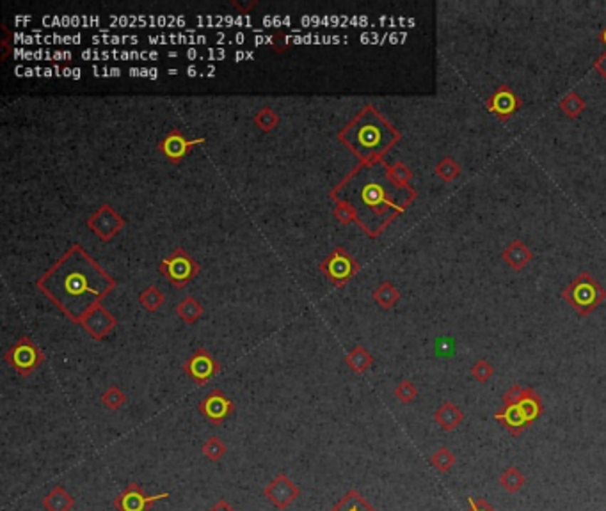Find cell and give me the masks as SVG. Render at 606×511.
<instances>
[{
	"mask_svg": "<svg viewBox=\"0 0 606 511\" xmlns=\"http://www.w3.org/2000/svg\"><path fill=\"white\" fill-rule=\"evenodd\" d=\"M331 199L343 201L357 215V224L372 238L381 235L409 204L416 199V190L399 189L388 176L385 160L361 162L335 189Z\"/></svg>",
	"mask_w": 606,
	"mask_h": 511,
	"instance_id": "6da1fadb",
	"label": "cell"
},
{
	"mask_svg": "<svg viewBox=\"0 0 606 511\" xmlns=\"http://www.w3.org/2000/svg\"><path fill=\"white\" fill-rule=\"evenodd\" d=\"M116 286V280L80 246H73L38 280L46 295L71 322L78 323Z\"/></svg>",
	"mask_w": 606,
	"mask_h": 511,
	"instance_id": "7a4b0ae2",
	"label": "cell"
},
{
	"mask_svg": "<svg viewBox=\"0 0 606 511\" xmlns=\"http://www.w3.org/2000/svg\"><path fill=\"white\" fill-rule=\"evenodd\" d=\"M338 139L361 162H375L385 160V154L402 139V135L374 105L368 103L345 125V128H342Z\"/></svg>",
	"mask_w": 606,
	"mask_h": 511,
	"instance_id": "3957f363",
	"label": "cell"
},
{
	"mask_svg": "<svg viewBox=\"0 0 606 511\" xmlns=\"http://www.w3.org/2000/svg\"><path fill=\"white\" fill-rule=\"evenodd\" d=\"M562 297L575 309L576 315L585 318L603 304L606 290L601 286L600 280L594 279L589 272H582L562 290Z\"/></svg>",
	"mask_w": 606,
	"mask_h": 511,
	"instance_id": "277c9868",
	"label": "cell"
},
{
	"mask_svg": "<svg viewBox=\"0 0 606 511\" xmlns=\"http://www.w3.org/2000/svg\"><path fill=\"white\" fill-rule=\"evenodd\" d=\"M7 364L20 376H28L38 369V366L45 361V355L38 348V344L31 337L23 336L6 352L4 355Z\"/></svg>",
	"mask_w": 606,
	"mask_h": 511,
	"instance_id": "5b68a950",
	"label": "cell"
},
{
	"mask_svg": "<svg viewBox=\"0 0 606 511\" xmlns=\"http://www.w3.org/2000/svg\"><path fill=\"white\" fill-rule=\"evenodd\" d=\"M199 272L198 263L192 256L184 249L173 251L162 263H160V273L173 284L174 288H185L196 273Z\"/></svg>",
	"mask_w": 606,
	"mask_h": 511,
	"instance_id": "8992f818",
	"label": "cell"
},
{
	"mask_svg": "<svg viewBox=\"0 0 606 511\" xmlns=\"http://www.w3.org/2000/svg\"><path fill=\"white\" fill-rule=\"evenodd\" d=\"M320 268L333 284L343 286V284H347L356 275L357 270H360V263L347 253L343 247H336V249L322 261Z\"/></svg>",
	"mask_w": 606,
	"mask_h": 511,
	"instance_id": "52a82bcc",
	"label": "cell"
},
{
	"mask_svg": "<svg viewBox=\"0 0 606 511\" xmlns=\"http://www.w3.org/2000/svg\"><path fill=\"white\" fill-rule=\"evenodd\" d=\"M169 497V492H162V494L157 495H148L139 483L132 481L128 483V487L114 499V506L117 511H150L153 505L164 501V499Z\"/></svg>",
	"mask_w": 606,
	"mask_h": 511,
	"instance_id": "ba28073f",
	"label": "cell"
},
{
	"mask_svg": "<svg viewBox=\"0 0 606 511\" xmlns=\"http://www.w3.org/2000/svg\"><path fill=\"white\" fill-rule=\"evenodd\" d=\"M198 410L208 423L211 424H222L233 412H235V405L231 399L221 391V389H214L208 392L207 396L199 401Z\"/></svg>",
	"mask_w": 606,
	"mask_h": 511,
	"instance_id": "9c48e42d",
	"label": "cell"
},
{
	"mask_svg": "<svg viewBox=\"0 0 606 511\" xmlns=\"http://www.w3.org/2000/svg\"><path fill=\"white\" fill-rule=\"evenodd\" d=\"M265 497L268 502L276 506L278 510H286L297 501L301 495V488L290 480L286 474H278L271 483L265 487L263 490Z\"/></svg>",
	"mask_w": 606,
	"mask_h": 511,
	"instance_id": "30bf717a",
	"label": "cell"
},
{
	"mask_svg": "<svg viewBox=\"0 0 606 511\" xmlns=\"http://www.w3.org/2000/svg\"><path fill=\"white\" fill-rule=\"evenodd\" d=\"M219 369H221L219 362L215 361L214 355L208 350H204V348L196 350L184 364V372L198 385H204L208 380L214 379L219 373Z\"/></svg>",
	"mask_w": 606,
	"mask_h": 511,
	"instance_id": "8fae6325",
	"label": "cell"
},
{
	"mask_svg": "<svg viewBox=\"0 0 606 511\" xmlns=\"http://www.w3.org/2000/svg\"><path fill=\"white\" fill-rule=\"evenodd\" d=\"M88 226L103 242H109L117 231H121V228L125 226V221L110 204H103L100 210H96L95 214L88 218Z\"/></svg>",
	"mask_w": 606,
	"mask_h": 511,
	"instance_id": "7c38bea8",
	"label": "cell"
},
{
	"mask_svg": "<svg viewBox=\"0 0 606 511\" xmlns=\"http://www.w3.org/2000/svg\"><path fill=\"white\" fill-rule=\"evenodd\" d=\"M521 107V100L518 98L512 88L500 85L489 98L486 100V109L493 112L500 121H508Z\"/></svg>",
	"mask_w": 606,
	"mask_h": 511,
	"instance_id": "4fadbf2b",
	"label": "cell"
},
{
	"mask_svg": "<svg viewBox=\"0 0 606 511\" xmlns=\"http://www.w3.org/2000/svg\"><path fill=\"white\" fill-rule=\"evenodd\" d=\"M117 320L114 318V316L110 315V312L107 311L102 304H98L84 316L80 325L84 327L89 334H91L93 339L102 341L103 337H107L110 332H113Z\"/></svg>",
	"mask_w": 606,
	"mask_h": 511,
	"instance_id": "5bb4252c",
	"label": "cell"
},
{
	"mask_svg": "<svg viewBox=\"0 0 606 511\" xmlns=\"http://www.w3.org/2000/svg\"><path fill=\"white\" fill-rule=\"evenodd\" d=\"M204 142V139H192L189 140L184 133L178 128L171 130L166 137L159 142V149L162 151L167 157V160H171L173 164H178L185 154L191 151V147H194L196 144Z\"/></svg>",
	"mask_w": 606,
	"mask_h": 511,
	"instance_id": "9a60e30c",
	"label": "cell"
},
{
	"mask_svg": "<svg viewBox=\"0 0 606 511\" xmlns=\"http://www.w3.org/2000/svg\"><path fill=\"white\" fill-rule=\"evenodd\" d=\"M494 419H496L512 437H519V435L525 433V430L530 424L519 405H501V409H498L496 413H494Z\"/></svg>",
	"mask_w": 606,
	"mask_h": 511,
	"instance_id": "2e32d148",
	"label": "cell"
},
{
	"mask_svg": "<svg viewBox=\"0 0 606 511\" xmlns=\"http://www.w3.org/2000/svg\"><path fill=\"white\" fill-rule=\"evenodd\" d=\"M434 421L443 428L444 431H454L464 421V412L455 405L454 401H444L439 409L434 412Z\"/></svg>",
	"mask_w": 606,
	"mask_h": 511,
	"instance_id": "e0dca14e",
	"label": "cell"
},
{
	"mask_svg": "<svg viewBox=\"0 0 606 511\" xmlns=\"http://www.w3.org/2000/svg\"><path fill=\"white\" fill-rule=\"evenodd\" d=\"M501 258H503V261L507 263L511 268L523 270L530 261H532L533 253L528 249V247H526V243L519 242V240H514V242H511L507 247H505V251L501 253Z\"/></svg>",
	"mask_w": 606,
	"mask_h": 511,
	"instance_id": "ac0fdd59",
	"label": "cell"
},
{
	"mask_svg": "<svg viewBox=\"0 0 606 511\" xmlns=\"http://www.w3.org/2000/svg\"><path fill=\"white\" fill-rule=\"evenodd\" d=\"M43 508L46 511H71L75 508V499L63 485H56L48 494L43 497Z\"/></svg>",
	"mask_w": 606,
	"mask_h": 511,
	"instance_id": "d6986e66",
	"label": "cell"
},
{
	"mask_svg": "<svg viewBox=\"0 0 606 511\" xmlns=\"http://www.w3.org/2000/svg\"><path fill=\"white\" fill-rule=\"evenodd\" d=\"M519 406H521L523 413H525L526 421H528L530 424L539 419L544 412L543 399H540V396L537 394L532 387L525 389V396H523V399L519 401Z\"/></svg>",
	"mask_w": 606,
	"mask_h": 511,
	"instance_id": "ffe728a7",
	"label": "cell"
},
{
	"mask_svg": "<svg viewBox=\"0 0 606 511\" xmlns=\"http://www.w3.org/2000/svg\"><path fill=\"white\" fill-rule=\"evenodd\" d=\"M329 511H377L357 490H349Z\"/></svg>",
	"mask_w": 606,
	"mask_h": 511,
	"instance_id": "44dd1931",
	"label": "cell"
},
{
	"mask_svg": "<svg viewBox=\"0 0 606 511\" xmlns=\"http://www.w3.org/2000/svg\"><path fill=\"white\" fill-rule=\"evenodd\" d=\"M345 362L356 375H363V373L367 372V369H370V366L374 364V357H372V354L365 347H356L347 355Z\"/></svg>",
	"mask_w": 606,
	"mask_h": 511,
	"instance_id": "7402d4cb",
	"label": "cell"
},
{
	"mask_svg": "<svg viewBox=\"0 0 606 511\" xmlns=\"http://www.w3.org/2000/svg\"><path fill=\"white\" fill-rule=\"evenodd\" d=\"M177 312L182 322H185L187 325H194V323L202 318L203 305L199 304L194 297H187L177 305Z\"/></svg>",
	"mask_w": 606,
	"mask_h": 511,
	"instance_id": "603a6c76",
	"label": "cell"
},
{
	"mask_svg": "<svg viewBox=\"0 0 606 511\" xmlns=\"http://www.w3.org/2000/svg\"><path fill=\"white\" fill-rule=\"evenodd\" d=\"M558 107H560V110L569 117V120H576V117H580L583 112H585L587 103L585 100L578 95V93L571 91L560 100Z\"/></svg>",
	"mask_w": 606,
	"mask_h": 511,
	"instance_id": "cb8c5ba5",
	"label": "cell"
},
{
	"mask_svg": "<svg viewBox=\"0 0 606 511\" xmlns=\"http://www.w3.org/2000/svg\"><path fill=\"white\" fill-rule=\"evenodd\" d=\"M372 297H374V300L377 302L382 309H392L393 305L399 302L400 291L397 290L392 283H382L375 288Z\"/></svg>",
	"mask_w": 606,
	"mask_h": 511,
	"instance_id": "d4e9b609",
	"label": "cell"
},
{
	"mask_svg": "<svg viewBox=\"0 0 606 511\" xmlns=\"http://www.w3.org/2000/svg\"><path fill=\"white\" fill-rule=\"evenodd\" d=\"M525 483H526L525 474H523L518 467H508V469H505L503 473L500 474L501 488L511 492V494H516V492L521 490V488L525 487Z\"/></svg>",
	"mask_w": 606,
	"mask_h": 511,
	"instance_id": "484cf974",
	"label": "cell"
},
{
	"mask_svg": "<svg viewBox=\"0 0 606 511\" xmlns=\"http://www.w3.org/2000/svg\"><path fill=\"white\" fill-rule=\"evenodd\" d=\"M388 176L399 189H411L412 171L404 164V162H397V164L388 165Z\"/></svg>",
	"mask_w": 606,
	"mask_h": 511,
	"instance_id": "4316f807",
	"label": "cell"
},
{
	"mask_svg": "<svg viewBox=\"0 0 606 511\" xmlns=\"http://www.w3.org/2000/svg\"><path fill=\"white\" fill-rule=\"evenodd\" d=\"M139 300H141V305L146 311L155 312L157 309L162 307V304L166 302V297H164V293L157 286H148L139 295Z\"/></svg>",
	"mask_w": 606,
	"mask_h": 511,
	"instance_id": "83f0119b",
	"label": "cell"
},
{
	"mask_svg": "<svg viewBox=\"0 0 606 511\" xmlns=\"http://www.w3.org/2000/svg\"><path fill=\"white\" fill-rule=\"evenodd\" d=\"M430 465L439 470V473H448V470L455 465V455L451 453V449L443 446V448L436 449V451L432 453V456H430Z\"/></svg>",
	"mask_w": 606,
	"mask_h": 511,
	"instance_id": "f1b7e54d",
	"label": "cell"
},
{
	"mask_svg": "<svg viewBox=\"0 0 606 511\" xmlns=\"http://www.w3.org/2000/svg\"><path fill=\"white\" fill-rule=\"evenodd\" d=\"M226 451H228L226 444L221 441V438L215 437V435L208 438V441H204L202 446V453L204 455V458H207L208 462H214V463L219 462V460L226 455Z\"/></svg>",
	"mask_w": 606,
	"mask_h": 511,
	"instance_id": "f546056e",
	"label": "cell"
},
{
	"mask_svg": "<svg viewBox=\"0 0 606 511\" xmlns=\"http://www.w3.org/2000/svg\"><path fill=\"white\" fill-rule=\"evenodd\" d=\"M461 174V165L454 160L451 157H444L439 164L436 165V176H439L443 181L450 183Z\"/></svg>",
	"mask_w": 606,
	"mask_h": 511,
	"instance_id": "4dcf8cb0",
	"label": "cell"
},
{
	"mask_svg": "<svg viewBox=\"0 0 606 511\" xmlns=\"http://www.w3.org/2000/svg\"><path fill=\"white\" fill-rule=\"evenodd\" d=\"M102 403L105 405V409L120 410L121 406L127 403V396H125V392L121 391L117 385H110V387L102 394Z\"/></svg>",
	"mask_w": 606,
	"mask_h": 511,
	"instance_id": "1f68e13d",
	"label": "cell"
},
{
	"mask_svg": "<svg viewBox=\"0 0 606 511\" xmlns=\"http://www.w3.org/2000/svg\"><path fill=\"white\" fill-rule=\"evenodd\" d=\"M393 394H395V398L399 399L400 403L409 405V403H412L416 398H418V387H416L411 380H402V382L395 387Z\"/></svg>",
	"mask_w": 606,
	"mask_h": 511,
	"instance_id": "d6a6232c",
	"label": "cell"
},
{
	"mask_svg": "<svg viewBox=\"0 0 606 511\" xmlns=\"http://www.w3.org/2000/svg\"><path fill=\"white\" fill-rule=\"evenodd\" d=\"M254 123L263 130V132H268V130H272L279 123V117L271 107H263V109L258 110V114L254 116Z\"/></svg>",
	"mask_w": 606,
	"mask_h": 511,
	"instance_id": "836d02e7",
	"label": "cell"
},
{
	"mask_svg": "<svg viewBox=\"0 0 606 511\" xmlns=\"http://www.w3.org/2000/svg\"><path fill=\"white\" fill-rule=\"evenodd\" d=\"M494 375V368L491 362H487L486 359H480V361H476L475 364L471 366V376L476 380V382L480 384H486L489 382L491 376Z\"/></svg>",
	"mask_w": 606,
	"mask_h": 511,
	"instance_id": "e575fe53",
	"label": "cell"
},
{
	"mask_svg": "<svg viewBox=\"0 0 606 511\" xmlns=\"http://www.w3.org/2000/svg\"><path fill=\"white\" fill-rule=\"evenodd\" d=\"M335 215H336V218H338L340 222H343V224H350V222H357L356 211L352 210V206H349V204H347V203H343V201H336Z\"/></svg>",
	"mask_w": 606,
	"mask_h": 511,
	"instance_id": "d590c367",
	"label": "cell"
},
{
	"mask_svg": "<svg viewBox=\"0 0 606 511\" xmlns=\"http://www.w3.org/2000/svg\"><path fill=\"white\" fill-rule=\"evenodd\" d=\"M525 389L526 387H523V385H514V387H511L505 392L503 398H501V403H503L505 406L519 405V401H521L523 396H525Z\"/></svg>",
	"mask_w": 606,
	"mask_h": 511,
	"instance_id": "8d00e7d4",
	"label": "cell"
},
{
	"mask_svg": "<svg viewBox=\"0 0 606 511\" xmlns=\"http://www.w3.org/2000/svg\"><path fill=\"white\" fill-rule=\"evenodd\" d=\"M468 511H496L493 508V506L489 505V502H486L484 499H473L469 497V508Z\"/></svg>",
	"mask_w": 606,
	"mask_h": 511,
	"instance_id": "74e56055",
	"label": "cell"
},
{
	"mask_svg": "<svg viewBox=\"0 0 606 511\" xmlns=\"http://www.w3.org/2000/svg\"><path fill=\"white\" fill-rule=\"evenodd\" d=\"M594 70L600 73L601 78H605L606 80V52L601 53V56L594 60Z\"/></svg>",
	"mask_w": 606,
	"mask_h": 511,
	"instance_id": "f35d334b",
	"label": "cell"
},
{
	"mask_svg": "<svg viewBox=\"0 0 606 511\" xmlns=\"http://www.w3.org/2000/svg\"><path fill=\"white\" fill-rule=\"evenodd\" d=\"M208 511H236L235 508H233L231 505H229L228 501H226V499H219L217 502H215L214 506H211L210 510Z\"/></svg>",
	"mask_w": 606,
	"mask_h": 511,
	"instance_id": "ab89813d",
	"label": "cell"
},
{
	"mask_svg": "<svg viewBox=\"0 0 606 511\" xmlns=\"http://www.w3.org/2000/svg\"><path fill=\"white\" fill-rule=\"evenodd\" d=\"M236 60H242V59H253V53L251 52H239L235 57Z\"/></svg>",
	"mask_w": 606,
	"mask_h": 511,
	"instance_id": "60d3db41",
	"label": "cell"
},
{
	"mask_svg": "<svg viewBox=\"0 0 606 511\" xmlns=\"http://www.w3.org/2000/svg\"><path fill=\"white\" fill-rule=\"evenodd\" d=\"M600 41L603 43V45L606 46V27L603 28V31H601V34H600Z\"/></svg>",
	"mask_w": 606,
	"mask_h": 511,
	"instance_id": "b9f144b4",
	"label": "cell"
}]
</instances>
